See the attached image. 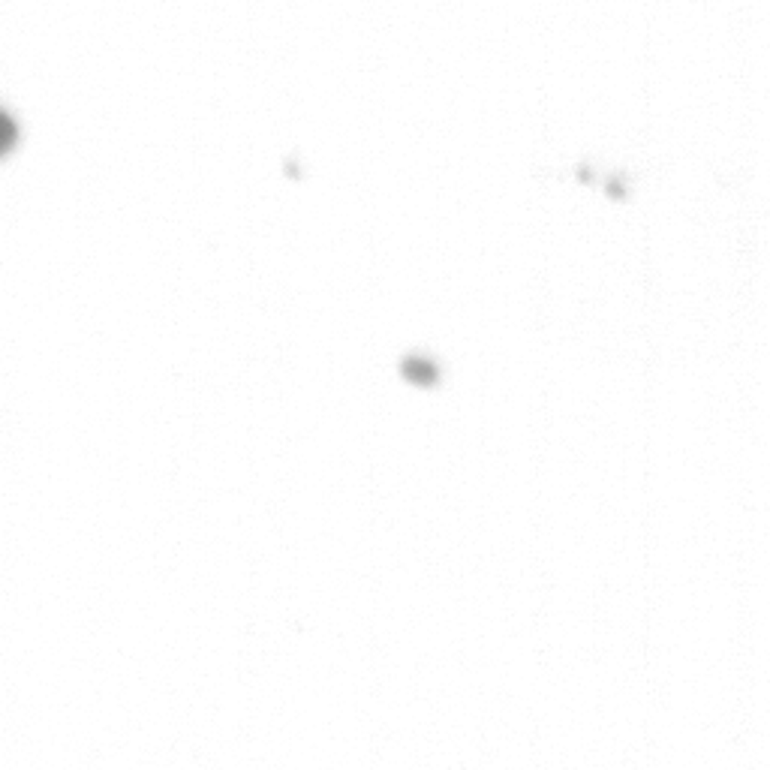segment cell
<instances>
[{
  "mask_svg": "<svg viewBox=\"0 0 770 770\" xmlns=\"http://www.w3.org/2000/svg\"><path fill=\"white\" fill-rule=\"evenodd\" d=\"M400 370L407 380L422 383V385H439L443 383V368L434 356H424V352H407L400 358Z\"/></svg>",
  "mask_w": 770,
  "mask_h": 770,
  "instance_id": "1",
  "label": "cell"
},
{
  "mask_svg": "<svg viewBox=\"0 0 770 770\" xmlns=\"http://www.w3.org/2000/svg\"><path fill=\"white\" fill-rule=\"evenodd\" d=\"M21 133H24L21 121H16V118L4 115V123H0V138H4V150H6V154H9L12 148H18V145H21Z\"/></svg>",
  "mask_w": 770,
  "mask_h": 770,
  "instance_id": "2",
  "label": "cell"
},
{
  "mask_svg": "<svg viewBox=\"0 0 770 770\" xmlns=\"http://www.w3.org/2000/svg\"><path fill=\"white\" fill-rule=\"evenodd\" d=\"M605 190H608L611 196H629V181L623 178V175H617V178L605 181Z\"/></svg>",
  "mask_w": 770,
  "mask_h": 770,
  "instance_id": "3",
  "label": "cell"
}]
</instances>
